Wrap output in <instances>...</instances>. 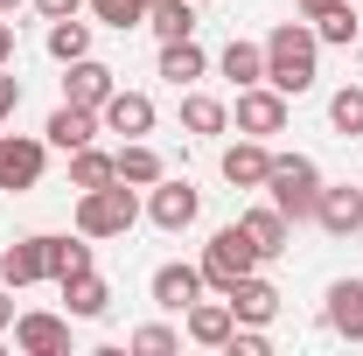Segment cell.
<instances>
[{
    "mask_svg": "<svg viewBox=\"0 0 363 356\" xmlns=\"http://www.w3.org/2000/svg\"><path fill=\"white\" fill-rule=\"evenodd\" d=\"M315 223L328 230V238H357L363 230V189H321V203H315Z\"/></svg>",
    "mask_w": 363,
    "mask_h": 356,
    "instance_id": "obj_11",
    "label": "cell"
},
{
    "mask_svg": "<svg viewBox=\"0 0 363 356\" xmlns=\"http://www.w3.org/2000/svg\"><path fill=\"white\" fill-rule=\"evenodd\" d=\"M238 133H252V140L286 133V91H272V84H245V91H238Z\"/></svg>",
    "mask_w": 363,
    "mask_h": 356,
    "instance_id": "obj_6",
    "label": "cell"
},
{
    "mask_svg": "<svg viewBox=\"0 0 363 356\" xmlns=\"http://www.w3.org/2000/svg\"><path fill=\"white\" fill-rule=\"evenodd\" d=\"M0 328H14V301H7V287H0Z\"/></svg>",
    "mask_w": 363,
    "mask_h": 356,
    "instance_id": "obj_36",
    "label": "cell"
},
{
    "mask_svg": "<svg viewBox=\"0 0 363 356\" xmlns=\"http://www.w3.org/2000/svg\"><path fill=\"white\" fill-rule=\"evenodd\" d=\"M161 77H168L175 91L203 77V49H196V35H182V43H161Z\"/></svg>",
    "mask_w": 363,
    "mask_h": 356,
    "instance_id": "obj_25",
    "label": "cell"
},
{
    "mask_svg": "<svg viewBox=\"0 0 363 356\" xmlns=\"http://www.w3.org/2000/svg\"><path fill=\"white\" fill-rule=\"evenodd\" d=\"M0 279H7V287H35V279H49V252H43V238H21V245H7V252H0Z\"/></svg>",
    "mask_w": 363,
    "mask_h": 356,
    "instance_id": "obj_18",
    "label": "cell"
},
{
    "mask_svg": "<svg viewBox=\"0 0 363 356\" xmlns=\"http://www.w3.org/2000/svg\"><path fill=\"white\" fill-rule=\"evenodd\" d=\"M98 126H105V133H126V140L154 133V98H147V91H112V98L98 105Z\"/></svg>",
    "mask_w": 363,
    "mask_h": 356,
    "instance_id": "obj_8",
    "label": "cell"
},
{
    "mask_svg": "<svg viewBox=\"0 0 363 356\" xmlns=\"http://www.w3.org/2000/svg\"><path fill=\"white\" fill-rule=\"evenodd\" d=\"M14 343L28 356H63L70 350V321L63 314H14Z\"/></svg>",
    "mask_w": 363,
    "mask_h": 356,
    "instance_id": "obj_12",
    "label": "cell"
},
{
    "mask_svg": "<svg viewBox=\"0 0 363 356\" xmlns=\"http://www.w3.org/2000/svg\"><path fill=\"white\" fill-rule=\"evenodd\" d=\"M161 175H168V161H161L147 140H126V147H119V182H133V189H154Z\"/></svg>",
    "mask_w": 363,
    "mask_h": 356,
    "instance_id": "obj_21",
    "label": "cell"
},
{
    "mask_svg": "<svg viewBox=\"0 0 363 356\" xmlns=\"http://www.w3.org/2000/svg\"><path fill=\"white\" fill-rule=\"evenodd\" d=\"M63 301H70V314H77V321H98V314L112 308V287L84 266V272H70V279H63Z\"/></svg>",
    "mask_w": 363,
    "mask_h": 356,
    "instance_id": "obj_19",
    "label": "cell"
},
{
    "mask_svg": "<svg viewBox=\"0 0 363 356\" xmlns=\"http://www.w3.org/2000/svg\"><path fill=\"white\" fill-rule=\"evenodd\" d=\"M315 35H321V43H335V49H350V43H357V35H363V21H357V7H350V0H342V7H335V14H321V21H315Z\"/></svg>",
    "mask_w": 363,
    "mask_h": 356,
    "instance_id": "obj_31",
    "label": "cell"
},
{
    "mask_svg": "<svg viewBox=\"0 0 363 356\" xmlns=\"http://www.w3.org/2000/svg\"><path fill=\"white\" fill-rule=\"evenodd\" d=\"M91 133H98V112H91V105H70V98L49 112V126H43V140H49V147H63V154L91 147Z\"/></svg>",
    "mask_w": 363,
    "mask_h": 356,
    "instance_id": "obj_14",
    "label": "cell"
},
{
    "mask_svg": "<svg viewBox=\"0 0 363 356\" xmlns=\"http://www.w3.org/2000/svg\"><path fill=\"white\" fill-rule=\"evenodd\" d=\"M147 7H154V0H147Z\"/></svg>",
    "mask_w": 363,
    "mask_h": 356,
    "instance_id": "obj_39",
    "label": "cell"
},
{
    "mask_svg": "<svg viewBox=\"0 0 363 356\" xmlns=\"http://www.w3.org/2000/svg\"><path fill=\"white\" fill-rule=\"evenodd\" d=\"M182 126H189V133H224V126H230V105H224V98H210V91H189V98H182Z\"/></svg>",
    "mask_w": 363,
    "mask_h": 356,
    "instance_id": "obj_26",
    "label": "cell"
},
{
    "mask_svg": "<svg viewBox=\"0 0 363 356\" xmlns=\"http://www.w3.org/2000/svg\"><path fill=\"white\" fill-rule=\"evenodd\" d=\"M266 259H259V245H252V230L245 223H224L210 245H203V287H217V294H230L245 272H259Z\"/></svg>",
    "mask_w": 363,
    "mask_h": 356,
    "instance_id": "obj_3",
    "label": "cell"
},
{
    "mask_svg": "<svg viewBox=\"0 0 363 356\" xmlns=\"http://www.w3.org/2000/svg\"><path fill=\"white\" fill-rule=\"evenodd\" d=\"M196 210H203V196H196L182 175H161V182H154V196H147V217L161 223V230H189Z\"/></svg>",
    "mask_w": 363,
    "mask_h": 356,
    "instance_id": "obj_7",
    "label": "cell"
},
{
    "mask_svg": "<svg viewBox=\"0 0 363 356\" xmlns=\"http://www.w3.org/2000/svg\"><path fill=\"white\" fill-rule=\"evenodd\" d=\"M43 252H49V279H56V287H63L70 272L91 266V238L84 230H77V238H43Z\"/></svg>",
    "mask_w": 363,
    "mask_h": 356,
    "instance_id": "obj_24",
    "label": "cell"
},
{
    "mask_svg": "<svg viewBox=\"0 0 363 356\" xmlns=\"http://www.w3.org/2000/svg\"><path fill=\"white\" fill-rule=\"evenodd\" d=\"M7 56H14V28L0 21V63H7Z\"/></svg>",
    "mask_w": 363,
    "mask_h": 356,
    "instance_id": "obj_37",
    "label": "cell"
},
{
    "mask_svg": "<svg viewBox=\"0 0 363 356\" xmlns=\"http://www.w3.org/2000/svg\"><path fill=\"white\" fill-rule=\"evenodd\" d=\"M84 7L98 14V21H105V28H119V35L147 21V0H84Z\"/></svg>",
    "mask_w": 363,
    "mask_h": 356,
    "instance_id": "obj_30",
    "label": "cell"
},
{
    "mask_svg": "<svg viewBox=\"0 0 363 356\" xmlns=\"http://www.w3.org/2000/svg\"><path fill=\"white\" fill-rule=\"evenodd\" d=\"M238 223L252 230V245H259V259H279V252H286V238H294V223L279 217L272 203H259V210H245Z\"/></svg>",
    "mask_w": 363,
    "mask_h": 356,
    "instance_id": "obj_20",
    "label": "cell"
},
{
    "mask_svg": "<svg viewBox=\"0 0 363 356\" xmlns=\"http://www.w3.org/2000/svg\"><path fill=\"white\" fill-rule=\"evenodd\" d=\"M105 182H119V154H98V147H77V154H70V189L84 196V189H105Z\"/></svg>",
    "mask_w": 363,
    "mask_h": 356,
    "instance_id": "obj_22",
    "label": "cell"
},
{
    "mask_svg": "<svg viewBox=\"0 0 363 356\" xmlns=\"http://www.w3.org/2000/svg\"><path fill=\"white\" fill-rule=\"evenodd\" d=\"M147 28H154L161 43L196 35V0H154V7H147Z\"/></svg>",
    "mask_w": 363,
    "mask_h": 356,
    "instance_id": "obj_23",
    "label": "cell"
},
{
    "mask_svg": "<svg viewBox=\"0 0 363 356\" xmlns=\"http://www.w3.org/2000/svg\"><path fill=\"white\" fill-rule=\"evenodd\" d=\"M224 301H230V314H238V321H252V328H266L272 314H279V287H272V279H259V272H245V279L230 287Z\"/></svg>",
    "mask_w": 363,
    "mask_h": 356,
    "instance_id": "obj_13",
    "label": "cell"
},
{
    "mask_svg": "<svg viewBox=\"0 0 363 356\" xmlns=\"http://www.w3.org/2000/svg\"><path fill=\"white\" fill-rule=\"evenodd\" d=\"M35 7H43V21H70V14H77L84 0H35Z\"/></svg>",
    "mask_w": 363,
    "mask_h": 356,
    "instance_id": "obj_34",
    "label": "cell"
},
{
    "mask_svg": "<svg viewBox=\"0 0 363 356\" xmlns=\"http://www.w3.org/2000/svg\"><path fill=\"white\" fill-rule=\"evenodd\" d=\"M49 56L56 63H77V56H91V21H49Z\"/></svg>",
    "mask_w": 363,
    "mask_h": 356,
    "instance_id": "obj_28",
    "label": "cell"
},
{
    "mask_svg": "<svg viewBox=\"0 0 363 356\" xmlns=\"http://www.w3.org/2000/svg\"><path fill=\"white\" fill-rule=\"evenodd\" d=\"M230 328H238L230 301H189V343H203V350H224Z\"/></svg>",
    "mask_w": 363,
    "mask_h": 356,
    "instance_id": "obj_16",
    "label": "cell"
},
{
    "mask_svg": "<svg viewBox=\"0 0 363 356\" xmlns=\"http://www.w3.org/2000/svg\"><path fill=\"white\" fill-rule=\"evenodd\" d=\"M328 328L342 343H363V279H335L328 287Z\"/></svg>",
    "mask_w": 363,
    "mask_h": 356,
    "instance_id": "obj_17",
    "label": "cell"
},
{
    "mask_svg": "<svg viewBox=\"0 0 363 356\" xmlns=\"http://www.w3.org/2000/svg\"><path fill=\"white\" fill-rule=\"evenodd\" d=\"M189 301H203V266H182V259L154 266V308L189 314Z\"/></svg>",
    "mask_w": 363,
    "mask_h": 356,
    "instance_id": "obj_10",
    "label": "cell"
},
{
    "mask_svg": "<svg viewBox=\"0 0 363 356\" xmlns=\"http://www.w3.org/2000/svg\"><path fill=\"white\" fill-rule=\"evenodd\" d=\"M224 77L238 91H245V84H266V43H230L224 49Z\"/></svg>",
    "mask_w": 363,
    "mask_h": 356,
    "instance_id": "obj_27",
    "label": "cell"
},
{
    "mask_svg": "<svg viewBox=\"0 0 363 356\" xmlns=\"http://www.w3.org/2000/svg\"><path fill=\"white\" fill-rule=\"evenodd\" d=\"M224 350H230V356H266V335L245 321V328H230V343H224Z\"/></svg>",
    "mask_w": 363,
    "mask_h": 356,
    "instance_id": "obj_33",
    "label": "cell"
},
{
    "mask_svg": "<svg viewBox=\"0 0 363 356\" xmlns=\"http://www.w3.org/2000/svg\"><path fill=\"white\" fill-rule=\"evenodd\" d=\"M14 105H21V84H14V77H0V126L14 119Z\"/></svg>",
    "mask_w": 363,
    "mask_h": 356,
    "instance_id": "obj_35",
    "label": "cell"
},
{
    "mask_svg": "<svg viewBox=\"0 0 363 356\" xmlns=\"http://www.w3.org/2000/svg\"><path fill=\"white\" fill-rule=\"evenodd\" d=\"M196 7H203V0H196Z\"/></svg>",
    "mask_w": 363,
    "mask_h": 356,
    "instance_id": "obj_40",
    "label": "cell"
},
{
    "mask_svg": "<svg viewBox=\"0 0 363 356\" xmlns=\"http://www.w3.org/2000/svg\"><path fill=\"white\" fill-rule=\"evenodd\" d=\"M43 161H49L43 140H28V133H0V189H7V196L35 189V182H43Z\"/></svg>",
    "mask_w": 363,
    "mask_h": 356,
    "instance_id": "obj_5",
    "label": "cell"
},
{
    "mask_svg": "<svg viewBox=\"0 0 363 356\" xmlns=\"http://www.w3.org/2000/svg\"><path fill=\"white\" fill-rule=\"evenodd\" d=\"M133 217H140L133 182H105V189H84V196H77V230H84V238H126Z\"/></svg>",
    "mask_w": 363,
    "mask_h": 356,
    "instance_id": "obj_4",
    "label": "cell"
},
{
    "mask_svg": "<svg viewBox=\"0 0 363 356\" xmlns=\"http://www.w3.org/2000/svg\"><path fill=\"white\" fill-rule=\"evenodd\" d=\"M14 7H21V0H0V14H14Z\"/></svg>",
    "mask_w": 363,
    "mask_h": 356,
    "instance_id": "obj_38",
    "label": "cell"
},
{
    "mask_svg": "<svg viewBox=\"0 0 363 356\" xmlns=\"http://www.w3.org/2000/svg\"><path fill=\"white\" fill-rule=\"evenodd\" d=\"M133 350L140 356H168V350H182V335H175V328H161V321H147V328H133Z\"/></svg>",
    "mask_w": 363,
    "mask_h": 356,
    "instance_id": "obj_32",
    "label": "cell"
},
{
    "mask_svg": "<svg viewBox=\"0 0 363 356\" xmlns=\"http://www.w3.org/2000/svg\"><path fill=\"white\" fill-rule=\"evenodd\" d=\"M63 70H70V77H63V98H70V105H91V112H98V105L119 91V84H112V70H105L98 56H77V63H63Z\"/></svg>",
    "mask_w": 363,
    "mask_h": 356,
    "instance_id": "obj_15",
    "label": "cell"
},
{
    "mask_svg": "<svg viewBox=\"0 0 363 356\" xmlns=\"http://www.w3.org/2000/svg\"><path fill=\"white\" fill-rule=\"evenodd\" d=\"M266 189H272V210L286 223H301V217H315V203H321V168L308 154H272Z\"/></svg>",
    "mask_w": 363,
    "mask_h": 356,
    "instance_id": "obj_2",
    "label": "cell"
},
{
    "mask_svg": "<svg viewBox=\"0 0 363 356\" xmlns=\"http://www.w3.org/2000/svg\"><path fill=\"white\" fill-rule=\"evenodd\" d=\"M217 168H224L230 189H266V175H272V147L245 133L238 147H224V161H217Z\"/></svg>",
    "mask_w": 363,
    "mask_h": 356,
    "instance_id": "obj_9",
    "label": "cell"
},
{
    "mask_svg": "<svg viewBox=\"0 0 363 356\" xmlns=\"http://www.w3.org/2000/svg\"><path fill=\"white\" fill-rule=\"evenodd\" d=\"M315 56H321V35L308 21H279L266 35V84L286 91V98H301V91H315Z\"/></svg>",
    "mask_w": 363,
    "mask_h": 356,
    "instance_id": "obj_1",
    "label": "cell"
},
{
    "mask_svg": "<svg viewBox=\"0 0 363 356\" xmlns=\"http://www.w3.org/2000/svg\"><path fill=\"white\" fill-rule=\"evenodd\" d=\"M328 126H335L342 140H357V133H363V84H342L335 98H328Z\"/></svg>",
    "mask_w": 363,
    "mask_h": 356,
    "instance_id": "obj_29",
    "label": "cell"
}]
</instances>
